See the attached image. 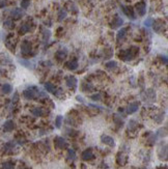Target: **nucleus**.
Returning <instances> with one entry per match:
<instances>
[{"label":"nucleus","mask_w":168,"mask_h":169,"mask_svg":"<svg viewBox=\"0 0 168 169\" xmlns=\"http://www.w3.org/2000/svg\"><path fill=\"white\" fill-rule=\"evenodd\" d=\"M23 97H25L26 100H34V99H37V97H47V95H46V93L41 91L37 86H30L23 91Z\"/></svg>","instance_id":"obj_1"},{"label":"nucleus","mask_w":168,"mask_h":169,"mask_svg":"<svg viewBox=\"0 0 168 169\" xmlns=\"http://www.w3.org/2000/svg\"><path fill=\"white\" fill-rule=\"evenodd\" d=\"M138 52H139V49L137 48V47H131V48L128 49V50L120 51V53H118V57H120V59H122V60H124V61H130L136 57V55L138 54Z\"/></svg>","instance_id":"obj_2"},{"label":"nucleus","mask_w":168,"mask_h":169,"mask_svg":"<svg viewBox=\"0 0 168 169\" xmlns=\"http://www.w3.org/2000/svg\"><path fill=\"white\" fill-rule=\"evenodd\" d=\"M141 99L145 103H153L156 101V91L153 88L146 89L145 91H143L141 93Z\"/></svg>","instance_id":"obj_3"},{"label":"nucleus","mask_w":168,"mask_h":169,"mask_svg":"<svg viewBox=\"0 0 168 169\" xmlns=\"http://www.w3.org/2000/svg\"><path fill=\"white\" fill-rule=\"evenodd\" d=\"M157 154H158V157H159L160 160L162 161H167V144L164 142H161L158 147V150H157Z\"/></svg>","instance_id":"obj_4"},{"label":"nucleus","mask_w":168,"mask_h":169,"mask_svg":"<svg viewBox=\"0 0 168 169\" xmlns=\"http://www.w3.org/2000/svg\"><path fill=\"white\" fill-rule=\"evenodd\" d=\"M21 53L24 56H31L32 55V46L31 43L28 40H24L21 45Z\"/></svg>","instance_id":"obj_5"},{"label":"nucleus","mask_w":168,"mask_h":169,"mask_svg":"<svg viewBox=\"0 0 168 169\" xmlns=\"http://www.w3.org/2000/svg\"><path fill=\"white\" fill-rule=\"evenodd\" d=\"M54 145H55V147L58 149H64V148H68V143L66 142V140L63 137L56 136V137L54 138Z\"/></svg>","instance_id":"obj_6"},{"label":"nucleus","mask_w":168,"mask_h":169,"mask_svg":"<svg viewBox=\"0 0 168 169\" xmlns=\"http://www.w3.org/2000/svg\"><path fill=\"white\" fill-rule=\"evenodd\" d=\"M77 83H78V80L75 76L70 75V76L66 77V86H68V88L76 89V87H77Z\"/></svg>","instance_id":"obj_7"},{"label":"nucleus","mask_w":168,"mask_h":169,"mask_svg":"<svg viewBox=\"0 0 168 169\" xmlns=\"http://www.w3.org/2000/svg\"><path fill=\"white\" fill-rule=\"evenodd\" d=\"M101 141H102V143L110 146V147H114V146H115V141H114V139L111 136H108V135H102V136H101Z\"/></svg>","instance_id":"obj_8"},{"label":"nucleus","mask_w":168,"mask_h":169,"mask_svg":"<svg viewBox=\"0 0 168 169\" xmlns=\"http://www.w3.org/2000/svg\"><path fill=\"white\" fill-rule=\"evenodd\" d=\"M135 9H136V12L138 13L140 17H143L146 13V5L144 1H141V2H138L135 5Z\"/></svg>","instance_id":"obj_9"},{"label":"nucleus","mask_w":168,"mask_h":169,"mask_svg":"<svg viewBox=\"0 0 168 169\" xmlns=\"http://www.w3.org/2000/svg\"><path fill=\"white\" fill-rule=\"evenodd\" d=\"M139 106H140L139 102H133V103H130L129 104V106L127 107V113H128V114H133V113H135L136 111H138Z\"/></svg>","instance_id":"obj_10"},{"label":"nucleus","mask_w":168,"mask_h":169,"mask_svg":"<svg viewBox=\"0 0 168 169\" xmlns=\"http://www.w3.org/2000/svg\"><path fill=\"white\" fill-rule=\"evenodd\" d=\"M23 16H24V12L22 11V9H14L11 12V17L14 20H20Z\"/></svg>","instance_id":"obj_11"},{"label":"nucleus","mask_w":168,"mask_h":169,"mask_svg":"<svg viewBox=\"0 0 168 169\" xmlns=\"http://www.w3.org/2000/svg\"><path fill=\"white\" fill-rule=\"evenodd\" d=\"M15 37L13 36V34H11V35H9L7 36V38L5 40V45H6V47L11 50V51H13L14 52L15 51V48H16V40H14Z\"/></svg>","instance_id":"obj_12"},{"label":"nucleus","mask_w":168,"mask_h":169,"mask_svg":"<svg viewBox=\"0 0 168 169\" xmlns=\"http://www.w3.org/2000/svg\"><path fill=\"white\" fill-rule=\"evenodd\" d=\"M81 158H82V160H84V161L92 160V159L94 158V152H92V149H91V148L85 149V150H84V152H82V155H81Z\"/></svg>","instance_id":"obj_13"},{"label":"nucleus","mask_w":168,"mask_h":169,"mask_svg":"<svg viewBox=\"0 0 168 169\" xmlns=\"http://www.w3.org/2000/svg\"><path fill=\"white\" fill-rule=\"evenodd\" d=\"M66 56H68V51H66V49H64V50H58V51L56 52V54H55V58H56L58 61H63L64 59L66 58Z\"/></svg>","instance_id":"obj_14"},{"label":"nucleus","mask_w":168,"mask_h":169,"mask_svg":"<svg viewBox=\"0 0 168 169\" xmlns=\"http://www.w3.org/2000/svg\"><path fill=\"white\" fill-rule=\"evenodd\" d=\"M122 9H123L124 13L126 14V16L127 17H129L131 20H134L135 18V14H134V11H133V9H132L131 6H122Z\"/></svg>","instance_id":"obj_15"},{"label":"nucleus","mask_w":168,"mask_h":169,"mask_svg":"<svg viewBox=\"0 0 168 169\" xmlns=\"http://www.w3.org/2000/svg\"><path fill=\"white\" fill-rule=\"evenodd\" d=\"M16 128V125L13 121H6L5 123H3V131L4 132H11L13 130Z\"/></svg>","instance_id":"obj_16"},{"label":"nucleus","mask_w":168,"mask_h":169,"mask_svg":"<svg viewBox=\"0 0 168 169\" xmlns=\"http://www.w3.org/2000/svg\"><path fill=\"white\" fill-rule=\"evenodd\" d=\"M116 162L118 165H125L127 162H128V157L124 154V152H118L116 156Z\"/></svg>","instance_id":"obj_17"},{"label":"nucleus","mask_w":168,"mask_h":169,"mask_svg":"<svg viewBox=\"0 0 168 169\" xmlns=\"http://www.w3.org/2000/svg\"><path fill=\"white\" fill-rule=\"evenodd\" d=\"M127 32H128V28H127V27H126V28H122L120 31L117 32V35H116L117 43H120V42H123V40H125L126 35H127Z\"/></svg>","instance_id":"obj_18"},{"label":"nucleus","mask_w":168,"mask_h":169,"mask_svg":"<svg viewBox=\"0 0 168 169\" xmlns=\"http://www.w3.org/2000/svg\"><path fill=\"white\" fill-rule=\"evenodd\" d=\"M123 24H124V20L118 16V15H116L113 19V23L111 24V28H114V29L118 28V27H120Z\"/></svg>","instance_id":"obj_19"},{"label":"nucleus","mask_w":168,"mask_h":169,"mask_svg":"<svg viewBox=\"0 0 168 169\" xmlns=\"http://www.w3.org/2000/svg\"><path fill=\"white\" fill-rule=\"evenodd\" d=\"M31 113L34 116H37V117H42L46 114V110L41 107H35V108L31 109Z\"/></svg>","instance_id":"obj_20"},{"label":"nucleus","mask_w":168,"mask_h":169,"mask_svg":"<svg viewBox=\"0 0 168 169\" xmlns=\"http://www.w3.org/2000/svg\"><path fill=\"white\" fill-rule=\"evenodd\" d=\"M30 29H31L30 23H29V22H26V23L21 25L20 29H19V33H20V34H25V33L30 31Z\"/></svg>","instance_id":"obj_21"},{"label":"nucleus","mask_w":168,"mask_h":169,"mask_svg":"<svg viewBox=\"0 0 168 169\" xmlns=\"http://www.w3.org/2000/svg\"><path fill=\"white\" fill-rule=\"evenodd\" d=\"M151 26L154 27V30L156 32H160L163 29V22L161 20H156L153 21V24Z\"/></svg>","instance_id":"obj_22"},{"label":"nucleus","mask_w":168,"mask_h":169,"mask_svg":"<svg viewBox=\"0 0 168 169\" xmlns=\"http://www.w3.org/2000/svg\"><path fill=\"white\" fill-rule=\"evenodd\" d=\"M66 66L70 71H75V70L78 69V62L76 59H74V60H71V61H68V62H66Z\"/></svg>","instance_id":"obj_23"},{"label":"nucleus","mask_w":168,"mask_h":169,"mask_svg":"<svg viewBox=\"0 0 168 169\" xmlns=\"http://www.w3.org/2000/svg\"><path fill=\"white\" fill-rule=\"evenodd\" d=\"M1 91H2L4 95H9V93L13 91V86L9 83L3 84V85L1 86Z\"/></svg>","instance_id":"obj_24"},{"label":"nucleus","mask_w":168,"mask_h":169,"mask_svg":"<svg viewBox=\"0 0 168 169\" xmlns=\"http://www.w3.org/2000/svg\"><path fill=\"white\" fill-rule=\"evenodd\" d=\"M66 9H68V11H70V12H72L73 14H75V15L78 13L77 6L75 5V3L72 2V1H68V2L66 3Z\"/></svg>","instance_id":"obj_25"},{"label":"nucleus","mask_w":168,"mask_h":169,"mask_svg":"<svg viewBox=\"0 0 168 169\" xmlns=\"http://www.w3.org/2000/svg\"><path fill=\"white\" fill-rule=\"evenodd\" d=\"M128 129L129 131H135V130L138 129V123L134 119H131L128 123Z\"/></svg>","instance_id":"obj_26"},{"label":"nucleus","mask_w":168,"mask_h":169,"mask_svg":"<svg viewBox=\"0 0 168 169\" xmlns=\"http://www.w3.org/2000/svg\"><path fill=\"white\" fill-rule=\"evenodd\" d=\"M15 147H16V143H15L14 141H9V142L4 144V150L5 152H11Z\"/></svg>","instance_id":"obj_27"},{"label":"nucleus","mask_w":168,"mask_h":169,"mask_svg":"<svg viewBox=\"0 0 168 169\" xmlns=\"http://www.w3.org/2000/svg\"><path fill=\"white\" fill-rule=\"evenodd\" d=\"M68 161H75L76 159V152H75L74 149L72 148H68V156H66Z\"/></svg>","instance_id":"obj_28"},{"label":"nucleus","mask_w":168,"mask_h":169,"mask_svg":"<svg viewBox=\"0 0 168 169\" xmlns=\"http://www.w3.org/2000/svg\"><path fill=\"white\" fill-rule=\"evenodd\" d=\"M3 26H4V28H6V29H13L15 27L14 21L11 20V19H7V20L4 21Z\"/></svg>","instance_id":"obj_29"},{"label":"nucleus","mask_w":168,"mask_h":169,"mask_svg":"<svg viewBox=\"0 0 168 169\" xmlns=\"http://www.w3.org/2000/svg\"><path fill=\"white\" fill-rule=\"evenodd\" d=\"M45 89L48 92H52V93H53L56 88H55L54 84H52L51 82H47V83H45Z\"/></svg>","instance_id":"obj_30"},{"label":"nucleus","mask_w":168,"mask_h":169,"mask_svg":"<svg viewBox=\"0 0 168 169\" xmlns=\"http://www.w3.org/2000/svg\"><path fill=\"white\" fill-rule=\"evenodd\" d=\"M117 66V63L115 61H108V62L105 63V68L109 71H112L113 69H115Z\"/></svg>","instance_id":"obj_31"},{"label":"nucleus","mask_w":168,"mask_h":169,"mask_svg":"<svg viewBox=\"0 0 168 169\" xmlns=\"http://www.w3.org/2000/svg\"><path fill=\"white\" fill-rule=\"evenodd\" d=\"M19 62H20L23 66L27 68V69H33V66H32L31 62H30L29 60H25V59H19Z\"/></svg>","instance_id":"obj_32"},{"label":"nucleus","mask_w":168,"mask_h":169,"mask_svg":"<svg viewBox=\"0 0 168 169\" xmlns=\"http://www.w3.org/2000/svg\"><path fill=\"white\" fill-rule=\"evenodd\" d=\"M62 121H63V117L61 115H58V116L55 118V127H56L57 129H60V128H61Z\"/></svg>","instance_id":"obj_33"},{"label":"nucleus","mask_w":168,"mask_h":169,"mask_svg":"<svg viewBox=\"0 0 168 169\" xmlns=\"http://www.w3.org/2000/svg\"><path fill=\"white\" fill-rule=\"evenodd\" d=\"M68 16L66 14V9H60L59 13H58V21H62L64 20Z\"/></svg>","instance_id":"obj_34"},{"label":"nucleus","mask_w":168,"mask_h":169,"mask_svg":"<svg viewBox=\"0 0 168 169\" xmlns=\"http://www.w3.org/2000/svg\"><path fill=\"white\" fill-rule=\"evenodd\" d=\"M157 137H161V138H163V137H165L166 135H167V130H166V128H161V129H159L157 131Z\"/></svg>","instance_id":"obj_35"},{"label":"nucleus","mask_w":168,"mask_h":169,"mask_svg":"<svg viewBox=\"0 0 168 169\" xmlns=\"http://www.w3.org/2000/svg\"><path fill=\"white\" fill-rule=\"evenodd\" d=\"M50 35H51V32H50V30H48V29H46V30H44L43 32V40L44 42H48V40L50 38Z\"/></svg>","instance_id":"obj_36"},{"label":"nucleus","mask_w":168,"mask_h":169,"mask_svg":"<svg viewBox=\"0 0 168 169\" xmlns=\"http://www.w3.org/2000/svg\"><path fill=\"white\" fill-rule=\"evenodd\" d=\"M1 169H14V163H11V162H4L1 165Z\"/></svg>","instance_id":"obj_37"},{"label":"nucleus","mask_w":168,"mask_h":169,"mask_svg":"<svg viewBox=\"0 0 168 169\" xmlns=\"http://www.w3.org/2000/svg\"><path fill=\"white\" fill-rule=\"evenodd\" d=\"M163 119H164V113H163V112H161L160 114H158V115H156V116H155V121H157L158 123H162Z\"/></svg>","instance_id":"obj_38"},{"label":"nucleus","mask_w":168,"mask_h":169,"mask_svg":"<svg viewBox=\"0 0 168 169\" xmlns=\"http://www.w3.org/2000/svg\"><path fill=\"white\" fill-rule=\"evenodd\" d=\"M29 4H30V0H22V1H21V7H22L23 9H28Z\"/></svg>","instance_id":"obj_39"},{"label":"nucleus","mask_w":168,"mask_h":169,"mask_svg":"<svg viewBox=\"0 0 168 169\" xmlns=\"http://www.w3.org/2000/svg\"><path fill=\"white\" fill-rule=\"evenodd\" d=\"M114 121H115V123H116L117 126H118V128H120V127H123V125H124L123 119L118 117L117 115H114Z\"/></svg>","instance_id":"obj_40"},{"label":"nucleus","mask_w":168,"mask_h":169,"mask_svg":"<svg viewBox=\"0 0 168 169\" xmlns=\"http://www.w3.org/2000/svg\"><path fill=\"white\" fill-rule=\"evenodd\" d=\"M68 134L70 135L71 137H75V136H77V135H78V132H77V131H74V130H68Z\"/></svg>","instance_id":"obj_41"},{"label":"nucleus","mask_w":168,"mask_h":169,"mask_svg":"<svg viewBox=\"0 0 168 169\" xmlns=\"http://www.w3.org/2000/svg\"><path fill=\"white\" fill-rule=\"evenodd\" d=\"M160 58H161V61H162L163 63H164V64H167V56H166V55H161V56H160Z\"/></svg>","instance_id":"obj_42"},{"label":"nucleus","mask_w":168,"mask_h":169,"mask_svg":"<svg viewBox=\"0 0 168 169\" xmlns=\"http://www.w3.org/2000/svg\"><path fill=\"white\" fill-rule=\"evenodd\" d=\"M151 24H153V20H151V18H149V19H147V20L144 22V25H145L146 27H151Z\"/></svg>","instance_id":"obj_43"},{"label":"nucleus","mask_w":168,"mask_h":169,"mask_svg":"<svg viewBox=\"0 0 168 169\" xmlns=\"http://www.w3.org/2000/svg\"><path fill=\"white\" fill-rule=\"evenodd\" d=\"M6 4H7V1H6V0H0V9L5 7Z\"/></svg>","instance_id":"obj_44"},{"label":"nucleus","mask_w":168,"mask_h":169,"mask_svg":"<svg viewBox=\"0 0 168 169\" xmlns=\"http://www.w3.org/2000/svg\"><path fill=\"white\" fill-rule=\"evenodd\" d=\"M18 100H19V95H18V92H16L14 95V97H13V103H17Z\"/></svg>","instance_id":"obj_45"},{"label":"nucleus","mask_w":168,"mask_h":169,"mask_svg":"<svg viewBox=\"0 0 168 169\" xmlns=\"http://www.w3.org/2000/svg\"><path fill=\"white\" fill-rule=\"evenodd\" d=\"M91 99L94 101H100L101 100V95L98 93V95H91Z\"/></svg>","instance_id":"obj_46"},{"label":"nucleus","mask_w":168,"mask_h":169,"mask_svg":"<svg viewBox=\"0 0 168 169\" xmlns=\"http://www.w3.org/2000/svg\"><path fill=\"white\" fill-rule=\"evenodd\" d=\"M77 101H79V102H82V103H83V102H84V101H83L82 97H77Z\"/></svg>","instance_id":"obj_47"},{"label":"nucleus","mask_w":168,"mask_h":169,"mask_svg":"<svg viewBox=\"0 0 168 169\" xmlns=\"http://www.w3.org/2000/svg\"><path fill=\"white\" fill-rule=\"evenodd\" d=\"M81 167H82V169H86V166L84 165V164H82V165H81Z\"/></svg>","instance_id":"obj_48"},{"label":"nucleus","mask_w":168,"mask_h":169,"mask_svg":"<svg viewBox=\"0 0 168 169\" xmlns=\"http://www.w3.org/2000/svg\"><path fill=\"white\" fill-rule=\"evenodd\" d=\"M20 169H24V168H20Z\"/></svg>","instance_id":"obj_49"},{"label":"nucleus","mask_w":168,"mask_h":169,"mask_svg":"<svg viewBox=\"0 0 168 169\" xmlns=\"http://www.w3.org/2000/svg\"><path fill=\"white\" fill-rule=\"evenodd\" d=\"M144 169H145V168H144Z\"/></svg>","instance_id":"obj_50"}]
</instances>
